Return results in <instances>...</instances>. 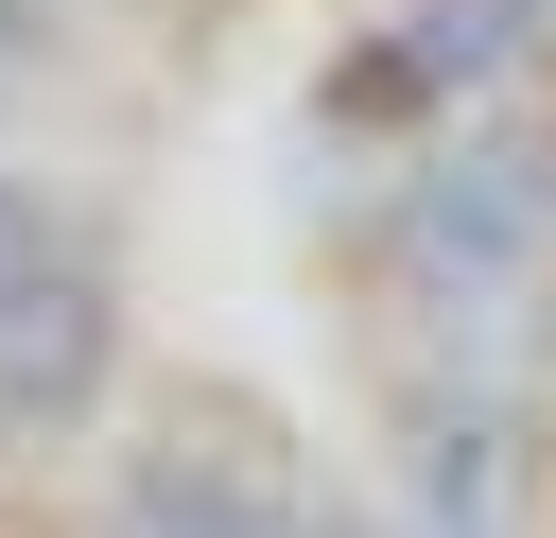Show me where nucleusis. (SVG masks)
<instances>
[{"mask_svg": "<svg viewBox=\"0 0 556 538\" xmlns=\"http://www.w3.org/2000/svg\"><path fill=\"white\" fill-rule=\"evenodd\" d=\"M365 278L400 312H469V295H556V104H486L417 156H382L365 191Z\"/></svg>", "mask_w": 556, "mask_h": 538, "instance_id": "f257e3e1", "label": "nucleus"}, {"mask_svg": "<svg viewBox=\"0 0 556 538\" xmlns=\"http://www.w3.org/2000/svg\"><path fill=\"white\" fill-rule=\"evenodd\" d=\"M122 399V243L87 191L0 156V451H70Z\"/></svg>", "mask_w": 556, "mask_h": 538, "instance_id": "f03ea898", "label": "nucleus"}, {"mask_svg": "<svg viewBox=\"0 0 556 538\" xmlns=\"http://www.w3.org/2000/svg\"><path fill=\"white\" fill-rule=\"evenodd\" d=\"M539 87H556V0H400L330 52L313 121L348 156H417V139H452L486 104H539Z\"/></svg>", "mask_w": 556, "mask_h": 538, "instance_id": "7ed1b4c3", "label": "nucleus"}, {"mask_svg": "<svg viewBox=\"0 0 556 538\" xmlns=\"http://www.w3.org/2000/svg\"><path fill=\"white\" fill-rule=\"evenodd\" d=\"M382 503L400 538H539L556 521V399L539 382H382Z\"/></svg>", "mask_w": 556, "mask_h": 538, "instance_id": "20e7f679", "label": "nucleus"}, {"mask_svg": "<svg viewBox=\"0 0 556 538\" xmlns=\"http://www.w3.org/2000/svg\"><path fill=\"white\" fill-rule=\"evenodd\" d=\"M122 469H139V503H156V538H313V469H295L278 434H243L226 399L139 417Z\"/></svg>", "mask_w": 556, "mask_h": 538, "instance_id": "39448f33", "label": "nucleus"}, {"mask_svg": "<svg viewBox=\"0 0 556 538\" xmlns=\"http://www.w3.org/2000/svg\"><path fill=\"white\" fill-rule=\"evenodd\" d=\"M70 538H156V503H139V469H122V451H104V503H87Z\"/></svg>", "mask_w": 556, "mask_h": 538, "instance_id": "423d86ee", "label": "nucleus"}]
</instances>
